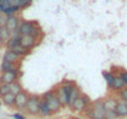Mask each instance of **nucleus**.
<instances>
[{
  "mask_svg": "<svg viewBox=\"0 0 127 119\" xmlns=\"http://www.w3.org/2000/svg\"><path fill=\"white\" fill-rule=\"evenodd\" d=\"M0 68H1V72H8V71H18L19 67H18V63H10L8 61H4L1 62V66H0Z\"/></svg>",
  "mask_w": 127,
  "mask_h": 119,
  "instance_id": "dca6fc26",
  "label": "nucleus"
},
{
  "mask_svg": "<svg viewBox=\"0 0 127 119\" xmlns=\"http://www.w3.org/2000/svg\"><path fill=\"white\" fill-rule=\"evenodd\" d=\"M41 97V96H40ZM39 115L40 117H44V118H46V117H51L52 115V113H51V110L49 109V107H47V104H46V102L42 99V98H40V108H39Z\"/></svg>",
  "mask_w": 127,
  "mask_h": 119,
  "instance_id": "f8f14e48",
  "label": "nucleus"
},
{
  "mask_svg": "<svg viewBox=\"0 0 127 119\" xmlns=\"http://www.w3.org/2000/svg\"><path fill=\"white\" fill-rule=\"evenodd\" d=\"M102 103H103V108L106 110H115L117 100L115 98H106V99H102Z\"/></svg>",
  "mask_w": 127,
  "mask_h": 119,
  "instance_id": "f3484780",
  "label": "nucleus"
},
{
  "mask_svg": "<svg viewBox=\"0 0 127 119\" xmlns=\"http://www.w3.org/2000/svg\"><path fill=\"white\" fill-rule=\"evenodd\" d=\"M54 91H55V93H56V97H57V99H59L61 107H67V98H69V97H67L66 92L64 91V88H62L61 86H57Z\"/></svg>",
  "mask_w": 127,
  "mask_h": 119,
  "instance_id": "1a4fd4ad",
  "label": "nucleus"
},
{
  "mask_svg": "<svg viewBox=\"0 0 127 119\" xmlns=\"http://www.w3.org/2000/svg\"><path fill=\"white\" fill-rule=\"evenodd\" d=\"M9 39H10V32L5 29V26L0 27V41L6 43L9 41Z\"/></svg>",
  "mask_w": 127,
  "mask_h": 119,
  "instance_id": "aec40b11",
  "label": "nucleus"
},
{
  "mask_svg": "<svg viewBox=\"0 0 127 119\" xmlns=\"http://www.w3.org/2000/svg\"><path fill=\"white\" fill-rule=\"evenodd\" d=\"M105 112H106V109L103 108L102 99L90 103L87 105V108L85 109V114L90 119H105Z\"/></svg>",
  "mask_w": 127,
  "mask_h": 119,
  "instance_id": "f257e3e1",
  "label": "nucleus"
},
{
  "mask_svg": "<svg viewBox=\"0 0 127 119\" xmlns=\"http://www.w3.org/2000/svg\"><path fill=\"white\" fill-rule=\"evenodd\" d=\"M8 93H10V84H8V83H0V97H4Z\"/></svg>",
  "mask_w": 127,
  "mask_h": 119,
  "instance_id": "4be33fe9",
  "label": "nucleus"
},
{
  "mask_svg": "<svg viewBox=\"0 0 127 119\" xmlns=\"http://www.w3.org/2000/svg\"><path fill=\"white\" fill-rule=\"evenodd\" d=\"M118 97H120L121 102L127 103V87H123L121 91H118Z\"/></svg>",
  "mask_w": 127,
  "mask_h": 119,
  "instance_id": "b1692460",
  "label": "nucleus"
},
{
  "mask_svg": "<svg viewBox=\"0 0 127 119\" xmlns=\"http://www.w3.org/2000/svg\"><path fill=\"white\" fill-rule=\"evenodd\" d=\"M40 96L37 94H30L29 96V99H28V103L25 105V112L29 114V115H32V117H36L39 115V108H40Z\"/></svg>",
  "mask_w": 127,
  "mask_h": 119,
  "instance_id": "7ed1b4c3",
  "label": "nucleus"
},
{
  "mask_svg": "<svg viewBox=\"0 0 127 119\" xmlns=\"http://www.w3.org/2000/svg\"><path fill=\"white\" fill-rule=\"evenodd\" d=\"M18 30L20 35H31L35 39L39 36V32H40V29H37L32 22H29V21H23L20 26L18 27Z\"/></svg>",
  "mask_w": 127,
  "mask_h": 119,
  "instance_id": "20e7f679",
  "label": "nucleus"
},
{
  "mask_svg": "<svg viewBox=\"0 0 127 119\" xmlns=\"http://www.w3.org/2000/svg\"><path fill=\"white\" fill-rule=\"evenodd\" d=\"M13 117H14V118H15V119H26V118H25V117H23V115H21V114H18V113H16V114H14V115H13Z\"/></svg>",
  "mask_w": 127,
  "mask_h": 119,
  "instance_id": "cd10ccee",
  "label": "nucleus"
},
{
  "mask_svg": "<svg viewBox=\"0 0 127 119\" xmlns=\"http://www.w3.org/2000/svg\"><path fill=\"white\" fill-rule=\"evenodd\" d=\"M80 94H81V89H80L77 86H75L74 89L71 91V93L69 94V98H67V107H69V108H70V107L72 105V103L80 97Z\"/></svg>",
  "mask_w": 127,
  "mask_h": 119,
  "instance_id": "4468645a",
  "label": "nucleus"
},
{
  "mask_svg": "<svg viewBox=\"0 0 127 119\" xmlns=\"http://www.w3.org/2000/svg\"><path fill=\"white\" fill-rule=\"evenodd\" d=\"M19 43L28 51L32 50L35 46H36V39L32 37L31 35H20V39H19Z\"/></svg>",
  "mask_w": 127,
  "mask_h": 119,
  "instance_id": "0eeeda50",
  "label": "nucleus"
},
{
  "mask_svg": "<svg viewBox=\"0 0 127 119\" xmlns=\"http://www.w3.org/2000/svg\"><path fill=\"white\" fill-rule=\"evenodd\" d=\"M105 119H118L115 110H106L105 112Z\"/></svg>",
  "mask_w": 127,
  "mask_h": 119,
  "instance_id": "393cba45",
  "label": "nucleus"
},
{
  "mask_svg": "<svg viewBox=\"0 0 127 119\" xmlns=\"http://www.w3.org/2000/svg\"><path fill=\"white\" fill-rule=\"evenodd\" d=\"M10 50H11L13 52H15L16 55H19L20 57H24V56H26V55H28V53L30 52V51H28V50H25V48H24V47H23V46H21L20 43H18V45H15V46H14V47H11Z\"/></svg>",
  "mask_w": 127,
  "mask_h": 119,
  "instance_id": "6ab92c4d",
  "label": "nucleus"
},
{
  "mask_svg": "<svg viewBox=\"0 0 127 119\" xmlns=\"http://www.w3.org/2000/svg\"><path fill=\"white\" fill-rule=\"evenodd\" d=\"M30 3H31V0H19V9L28 6Z\"/></svg>",
  "mask_w": 127,
  "mask_h": 119,
  "instance_id": "bb28decb",
  "label": "nucleus"
},
{
  "mask_svg": "<svg viewBox=\"0 0 127 119\" xmlns=\"http://www.w3.org/2000/svg\"><path fill=\"white\" fill-rule=\"evenodd\" d=\"M120 77H121V79L123 81V84H125V87H127V71H122L120 75H118Z\"/></svg>",
  "mask_w": 127,
  "mask_h": 119,
  "instance_id": "a878e982",
  "label": "nucleus"
},
{
  "mask_svg": "<svg viewBox=\"0 0 127 119\" xmlns=\"http://www.w3.org/2000/svg\"><path fill=\"white\" fill-rule=\"evenodd\" d=\"M0 105H1V102H0Z\"/></svg>",
  "mask_w": 127,
  "mask_h": 119,
  "instance_id": "c756f323",
  "label": "nucleus"
},
{
  "mask_svg": "<svg viewBox=\"0 0 127 119\" xmlns=\"http://www.w3.org/2000/svg\"><path fill=\"white\" fill-rule=\"evenodd\" d=\"M69 119H81V118H76V117H74V118H69Z\"/></svg>",
  "mask_w": 127,
  "mask_h": 119,
  "instance_id": "c85d7f7f",
  "label": "nucleus"
},
{
  "mask_svg": "<svg viewBox=\"0 0 127 119\" xmlns=\"http://www.w3.org/2000/svg\"><path fill=\"white\" fill-rule=\"evenodd\" d=\"M21 91H23V88H21V84L19 83V81H16V82H14V83L10 84V93H13L14 96H16Z\"/></svg>",
  "mask_w": 127,
  "mask_h": 119,
  "instance_id": "412c9836",
  "label": "nucleus"
},
{
  "mask_svg": "<svg viewBox=\"0 0 127 119\" xmlns=\"http://www.w3.org/2000/svg\"><path fill=\"white\" fill-rule=\"evenodd\" d=\"M1 100H3V103L6 107H14V104H15V96L13 93H8L4 97H1Z\"/></svg>",
  "mask_w": 127,
  "mask_h": 119,
  "instance_id": "a211bd4d",
  "label": "nucleus"
},
{
  "mask_svg": "<svg viewBox=\"0 0 127 119\" xmlns=\"http://www.w3.org/2000/svg\"><path fill=\"white\" fill-rule=\"evenodd\" d=\"M18 27H19V21H18V19H16L15 16H8L6 24H5V29L11 34L13 31L18 30Z\"/></svg>",
  "mask_w": 127,
  "mask_h": 119,
  "instance_id": "9d476101",
  "label": "nucleus"
},
{
  "mask_svg": "<svg viewBox=\"0 0 127 119\" xmlns=\"http://www.w3.org/2000/svg\"><path fill=\"white\" fill-rule=\"evenodd\" d=\"M41 98L46 102V104H47L49 109L51 110L52 115L56 114V113H60V110H61L62 107H61V104H60V102H59V99H57L56 93H55L54 89H50V91L45 92V93L41 96Z\"/></svg>",
  "mask_w": 127,
  "mask_h": 119,
  "instance_id": "f03ea898",
  "label": "nucleus"
},
{
  "mask_svg": "<svg viewBox=\"0 0 127 119\" xmlns=\"http://www.w3.org/2000/svg\"><path fill=\"white\" fill-rule=\"evenodd\" d=\"M115 112L117 114L118 118H125L127 117V103L125 102H117L116 107H115Z\"/></svg>",
  "mask_w": 127,
  "mask_h": 119,
  "instance_id": "9b49d317",
  "label": "nucleus"
},
{
  "mask_svg": "<svg viewBox=\"0 0 127 119\" xmlns=\"http://www.w3.org/2000/svg\"><path fill=\"white\" fill-rule=\"evenodd\" d=\"M102 76H103V78H105L106 83H107V84H108V87H110V86H111V83H112V81H113L115 75H113L112 72H107V71H105V72H102Z\"/></svg>",
  "mask_w": 127,
  "mask_h": 119,
  "instance_id": "5701e85b",
  "label": "nucleus"
},
{
  "mask_svg": "<svg viewBox=\"0 0 127 119\" xmlns=\"http://www.w3.org/2000/svg\"><path fill=\"white\" fill-rule=\"evenodd\" d=\"M91 103V100H90V98L86 96V94H84V93H81L80 94V97L72 103V105L70 107L74 112H84L86 108H87V105Z\"/></svg>",
  "mask_w": 127,
  "mask_h": 119,
  "instance_id": "39448f33",
  "label": "nucleus"
},
{
  "mask_svg": "<svg viewBox=\"0 0 127 119\" xmlns=\"http://www.w3.org/2000/svg\"><path fill=\"white\" fill-rule=\"evenodd\" d=\"M29 93L26 92V91H21L20 93H18L16 96H15V104H14V108H16V109H19V110H23V109H25V105H26V103H28V99H29Z\"/></svg>",
  "mask_w": 127,
  "mask_h": 119,
  "instance_id": "423d86ee",
  "label": "nucleus"
},
{
  "mask_svg": "<svg viewBox=\"0 0 127 119\" xmlns=\"http://www.w3.org/2000/svg\"><path fill=\"white\" fill-rule=\"evenodd\" d=\"M123 87H125V84H123V81L121 79V77H120V76H115V77H113V81H112V83H111V86H110V88H111L112 91H115V92H118V91H121Z\"/></svg>",
  "mask_w": 127,
  "mask_h": 119,
  "instance_id": "2eb2a0df",
  "label": "nucleus"
},
{
  "mask_svg": "<svg viewBox=\"0 0 127 119\" xmlns=\"http://www.w3.org/2000/svg\"><path fill=\"white\" fill-rule=\"evenodd\" d=\"M19 77V70L18 71H8V72H1L0 76V83H8L11 84L18 81Z\"/></svg>",
  "mask_w": 127,
  "mask_h": 119,
  "instance_id": "6e6552de",
  "label": "nucleus"
},
{
  "mask_svg": "<svg viewBox=\"0 0 127 119\" xmlns=\"http://www.w3.org/2000/svg\"><path fill=\"white\" fill-rule=\"evenodd\" d=\"M20 56L19 55H16L15 52H13L11 50H8L6 52H5V55H4V61H8V62H10V63H18L19 61H20Z\"/></svg>",
  "mask_w": 127,
  "mask_h": 119,
  "instance_id": "ddd939ff",
  "label": "nucleus"
}]
</instances>
